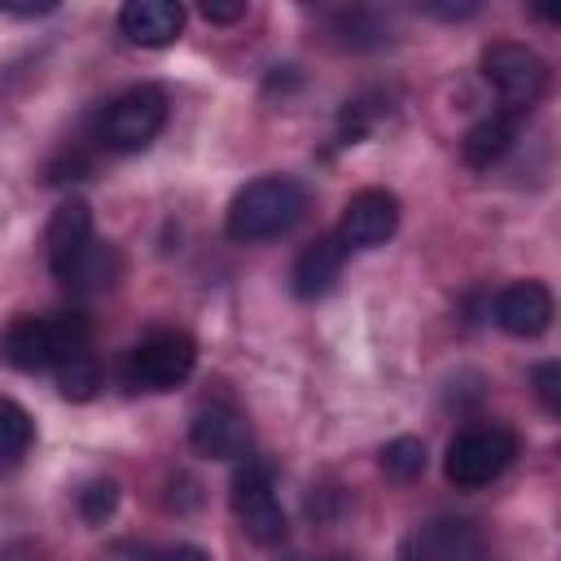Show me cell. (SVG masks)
Returning a JSON list of instances; mask_svg holds the SVG:
<instances>
[{
	"mask_svg": "<svg viewBox=\"0 0 561 561\" xmlns=\"http://www.w3.org/2000/svg\"><path fill=\"white\" fill-rule=\"evenodd\" d=\"M31 438H35L31 412L22 403H13V399L0 394V469L4 465H18L31 451Z\"/></svg>",
	"mask_w": 561,
	"mask_h": 561,
	"instance_id": "cell-16",
	"label": "cell"
},
{
	"mask_svg": "<svg viewBox=\"0 0 561 561\" xmlns=\"http://www.w3.org/2000/svg\"><path fill=\"white\" fill-rule=\"evenodd\" d=\"M482 557H486V539L465 517H434L403 543V561H482Z\"/></svg>",
	"mask_w": 561,
	"mask_h": 561,
	"instance_id": "cell-11",
	"label": "cell"
},
{
	"mask_svg": "<svg viewBox=\"0 0 561 561\" xmlns=\"http://www.w3.org/2000/svg\"><path fill=\"white\" fill-rule=\"evenodd\" d=\"M517 118L522 114H513V110H495V114L478 118L465 131V162L478 167V171H486L491 162H500L513 149V140H517Z\"/></svg>",
	"mask_w": 561,
	"mask_h": 561,
	"instance_id": "cell-15",
	"label": "cell"
},
{
	"mask_svg": "<svg viewBox=\"0 0 561 561\" xmlns=\"http://www.w3.org/2000/svg\"><path fill=\"white\" fill-rule=\"evenodd\" d=\"M307 215V184L294 175H259L228 202L224 232L241 245L285 237Z\"/></svg>",
	"mask_w": 561,
	"mask_h": 561,
	"instance_id": "cell-2",
	"label": "cell"
},
{
	"mask_svg": "<svg viewBox=\"0 0 561 561\" xmlns=\"http://www.w3.org/2000/svg\"><path fill=\"white\" fill-rule=\"evenodd\" d=\"M53 377H57V390H61L70 403L92 399V394H96V386H101V368H96L92 351H79V355H75V359H66Z\"/></svg>",
	"mask_w": 561,
	"mask_h": 561,
	"instance_id": "cell-18",
	"label": "cell"
},
{
	"mask_svg": "<svg viewBox=\"0 0 561 561\" xmlns=\"http://www.w3.org/2000/svg\"><path fill=\"white\" fill-rule=\"evenodd\" d=\"M394 228H399V197L390 188H359L337 219V241L346 250H373L390 241Z\"/></svg>",
	"mask_w": 561,
	"mask_h": 561,
	"instance_id": "cell-9",
	"label": "cell"
},
{
	"mask_svg": "<svg viewBox=\"0 0 561 561\" xmlns=\"http://www.w3.org/2000/svg\"><path fill=\"white\" fill-rule=\"evenodd\" d=\"M44 245H48V272L75 289V294H105L118 272H123V259L110 241H96L92 232V210L88 202L70 197L53 210L48 219V232H44Z\"/></svg>",
	"mask_w": 561,
	"mask_h": 561,
	"instance_id": "cell-1",
	"label": "cell"
},
{
	"mask_svg": "<svg viewBox=\"0 0 561 561\" xmlns=\"http://www.w3.org/2000/svg\"><path fill=\"white\" fill-rule=\"evenodd\" d=\"M425 13H438V18H469V13H478V4H425Z\"/></svg>",
	"mask_w": 561,
	"mask_h": 561,
	"instance_id": "cell-24",
	"label": "cell"
},
{
	"mask_svg": "<svg viewBox=\"0 0 561 561\" xmlns=\"http://www.w3.org/2000/svg\"><path fill=\"white\" fill-rule=\"evenodd\" d=\"M337 31H342V44H351V48H381L386 44V22L377 13H364V9L337 13Z\"/></svg>",
	"mask_w": 561,
	"mask_h": 561,
	"instance_id": "cell-19",
	"label": "cell"
},
{
	"mask_svg": "<svg viewBox=\"0 0 561 561\" xmlns=\"http://www.w3.org/2000/svg\"><path fill=\"white\" fill-rule=\"evenodd\" d=\"M241 13H245L241 0H232V4H224V0H206V4H202V18H206V22H237Z\"/></svg>",
	"mask_w": 561,
	"mask_h": 561,
	"instance_id": "cell-23",
	"label": "cell"
},
{
	"mask_svg": "<svg viewBox=\"0 0 561 561\" xmlns=\"http://www.w3.org/2000/svg\"><path fill=\"white\" fill-rule=\"evenodd\" d=\"M535 394L543 399V408L557 416L561 412V364L557 359H543V364H535Z\"/></svg>",
	"mask_w": 561,
	"mask_h": 561,
	"instance_id": "cell-21",
	"label": "cell"
},
{
	"mask_svg": "<svg viewBox=\"0 0 561 561\" xmlns=\"http://www.w3.org/2000/svg\"><path fill=\"white\" fill-rule=\"evenodd\" d=\"M232 513H237L241 530H245L254 543L272 548V543L285 539L289 522H285V508H280V500H276V482H272V465H267V460L245 456V465H241L237 478H232Z\"/></svg>",
	"mask_w": 561,
	"mask_h": 561,
	"instance_id": "cell-8",
	"label": "cell"
},
{
	"mask_svg": "<svg viewBox=\"0 0 561 561\" xmlns=\"http://www.w3.org/2000/svg\"><path fill=\"white\" fill-rule=\"evenodd\" d=\"M118 31L136 48H167L184 31V9L171 0H127L118 9Z\"/></svg>",
	"mask_w": 561,
	"mask_h": 561,
	"instance_id": "cell-13",
	"label": "cell"
},
{
	"mask_svg": "<svg viewBox=\"0 0 561 561\" xmlns=\"http://www.w3.org/2000/svg\"><path fill=\"white\" fill-rule=\"evenodd\" d=\"M517 456V434L508 425H465L443 456V473L456 491H478L491 486Z\"/></svg>",
	"mask_w": 561,
	"mask_h": 561,
	"instance_id": "cell-4",
	"label": "cell"
},
{
	"mask_svg": "<svg viewBox=\"0 0 561 561\" xmlns=\"http://www.w3.org/2000/svg\"><path fill=\"white\" fill-rule=\"evenodd\" d=\"M495 324L508 337H539L552 324V294L539 280H517L495 294Z\"/></svg>",
	"mask_w": 561,
	"mask_h": 561,
	"instance_id": "cell-12",
	"label": "cell"
},
{
	"mask_svg": "<svg viewBox=\"0 0 561 561\" xmlns=\"http://www.w3.org/2000/svg\"><path fill=\"white\" fill-rule=\"evenodd\" d=\"M342 263H346V245L337 241V232L316 237V241L302 245V254L294 259V272H289L294 294H298V298H320V294L337 280Z\"/></svg>",
	"mask_w": 561,
	"mask_h": 561,
	"instance_id": "cell-14",
	"label": "cell"
},
{
	"mask_svg": "<svg viewBox=\"0 0 561 561\" xmlns=\"http://www.w3.org/2000/svg\"><path fill=\"white\" fill-rule=\"evenodd\" d=\"M75 504H79L83 522H105V517L118 508V482H114V478H92V482L79 486Z\"/></svg>",
	"mask_w": 561,
	"mask_h": 561,
	"instance_id": "cell-20",
	"label": "cell"
},
{
	"mask_svg": "<svg viewBox=\"0 0 561 561\" xmlns=\"http://www.w3.org/2000/svg\"><path fill=\"white\" fill-rule=\"evenodd\" d=\"M140 561H210V552L197 548V543H167V548L140 552Z\"/></svg>",
	"mask_w": 561,
	"mask_h": 561,
	"instance_id": "cell-22",
	"label": "cell"
},
{
	"mask_svg": "<svg viewBox=\"0 0 561 561\" xmlns=\"http://www.w3.org/2000/svg\"><path fill=\"white\" fill-rule=\"evenodd\" d=\"M188 443L210 460H245L250 456V421L232 403H202L188 421Z\"/></svg>",
	"mask_w": 561,
	"mask_h": 561,
	"instance_id": "cell-10",
	"label": "cell"
},
{
	"mask_svg": "<svg viewBox=\"0 0 561 561\" xmlns=\"http://www.w3.org/2000/svg\"><path fill=\"white\" fill-rule=\"evenodd\" d=\"M482 79L495 88V96H500L504 110L522 114V110H530L543 96V88H548V61L535 48H526V44L495 39V44L482 48Z\"/></svg>",
	"mask_w": 561,
	"mask_h": 561,
	"instance_id": "cell-6",
	"label": "cell"
},
{
	"mask_svg": "<svg viewBox=\"0 0 561 561\" xmlns=\"http://www.w3.org/2000/svg\"><path fill=\"white\" fill-rule=\"evenodd\" d=\"M381 473L394 478V482H412L425 473V443L403 434V438H390L381 447Z\"/></svg>",
	"mask_w": 561,
	"mask_h": 561,
	"instance_id": "cell-17",
	"label": "cell"
},
{
	"mask_svg": "<svg viewBox=\"0 0 561 561\" xmlns=\"http://www.w3.org/2000/svg\"><path fill=\"white\" fill-rule=\"evenodd\" d=\"M162 127H167V88H158V83H136V88L118 92L101 114V140L114 153H136V149L153 145V136Z\"/></svg>",
	"mask_w": 561,
	"mask_h": 561,
	"instance_id": "cell-7",
	"label": "cell"
},
{
	"mask_svg": "<svg viewBox=\"0 0 561 561\" xmlns=\"http://www.w3.org/2000/svg\"><path fill=\"white\" fill-rule=\"evenodd\" d=\"M294 561H307V557H294ZM324 561H346V557H324Z\"/></svg>",
	"mask_w": 561,
	"mask_h": 561,
	"instance_id": "cell-25",
	"label": "cell"
},
{
	"mask_svg": "<svg viewBox=\"0 0 561 561\" xmlns=\"http://www.w3.org/2000/svg\"><path fill=\"white\" fill-rule=\"evenodd\" d=\"M79 351H88V320L79 311L18 316L0 329V359L18 373H57Z\"/></svg>",
	"mask_w": 561,
	"mask_h": 561,
	"instance_id": "cell-3",
	"label": "cell"
},
{
	"mask_svg": "<svg viewBox=\"0 0 561 561\" xmlns=\"http://www.w3.org/2000/svg\"><path fill=\"white\" fill-rule=\"evenodd\" d=\"M197 368V342L180 329H158L149 337H140L123 364V381L131 390H175L180 381H188V373Z\"/></svg>",
	"mask_w": 561,
	"mask_h": 561,
	"instance_id": "cell-5",
	"label": "cell"
}]
</instances>
